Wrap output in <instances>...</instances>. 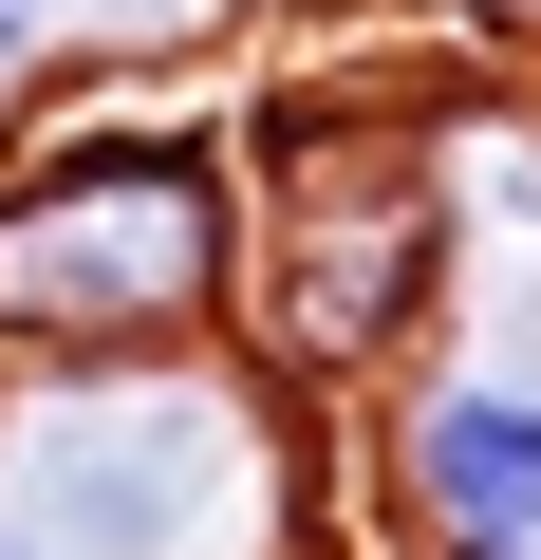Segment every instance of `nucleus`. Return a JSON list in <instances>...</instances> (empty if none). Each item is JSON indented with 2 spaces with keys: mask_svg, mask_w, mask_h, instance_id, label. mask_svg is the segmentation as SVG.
I'll list each match as a JSON object with an SVG mask.
<instances>
[{
  "mask_svg": "<svg viewBox=\"0 0 541 560\" xmlns=\"http://www.w3.org/2000/svg\"><path fill=\"white\" fill-rule=\"evenodd\" d=\"M243 355L299 411H374L467 300V94H243Z\"/></svg>",
  "mask_w": 541,
  "mask_h": 560,
  "instance_id": "f257e3e1",
  "label": "nucleus"
},
{
  "mask_svg": "<svg viewBox=\"0 0 541 560\" xmlns=\"http://www.w3.org/2000/svg\"><path fill=\"white\" fill-rule=\"evenodd\" d=\"M0 504L38 560H355V430L261 355L0 374Z\"/></svg>",
  "mask_w": 541,
  "mask_h": 560,
  "instance_id": "f03ea898",
  "label": "nucleus"
},
{
  "mask_svg": "<svg viewBox=\"0 0 541 560\" xmlns=\"http://www.w3.org/2000/svg\"><path fill=\"white\" fill-rule=\"evenodd\" d=\"M243 355V131L224 113H38L0 150V374Z\"/></svg>",
  "mask_w": 541,
  "mask_h": 560,
  "instance_id": "7ed1b4c3",
  "label": "nucleus"
},
{
  "mask_svg": "<svg viewBox=\"0 0 541 560\" xmlns=\"http://www.w3.org/2000/svg\"><path fill=\"white\" fill-rule=\"evenodd\" d=\"M57 20V57H187V38H224L243 0H38Z\"/></svg>",
  "mask_w": 541,
  "mask_h": 560,
  "instance_id": "20e7f679",
  "label": "nucleus"
},
{
  "mask_svg": "<svg viewBox=\"0 0 541 560\" xmlns=\"http://www.w3.org/2000/svg\"><path fill=\"white\" fill-rule=\"evenodd\" d=\"M75 94V57H57V20H38V0H0V150H20L38 113Z\"/></svg>",
  "mask_w": 541,
  "mask_h": 560,
  "instance_id": "39448f33",
  "label": "nucleus"
},
{
  "mask_svg": "<svg viewBox=\"0 0 541 560\" xmlns=\"http://www.w3.org/2000/svg\"><path fill=\"white\" fill-rule=\"evenodd\" d=\"M0 560H38V523H20V504H0Z\"/></svg>",
  "mask_w": 541,
  "mask_h": 560,
  "instance_id": "423d86ee",
  "label": "nucleus"
}]
</instances>
